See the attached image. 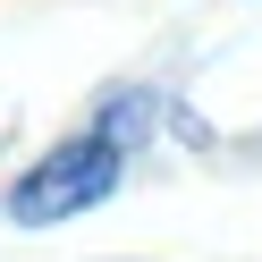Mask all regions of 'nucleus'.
Wrapping results in <instances>:
<instances>
[{
	"instance_id": "obj_1",
	"label": "nucleus",
	"mask_w": 262,
	"mask_h": 262,
	"mask_svg": "<svg viewBox=\"0 0 262 262\" xmlns=\"http://www.w3.org/2000/svg\"><path fill=\"white\" fill-rule=\"evenodd\" d=\"M110 186H119V144L110 136H68V144H51V152L9 186L0 211L17 228H51V220H76V211L110 203Z\"/></svg>"
},
{
	"instance_id": "obj_2",
	"label": "nucleus",
	"mask_w": 262,
	"mask_h": 262,
	"mask_svg": "<svg viewBox=\"0 0 262 262\" xmlns=\"http://www.w3.org/2000/svg\"><path fill=\"white\" fill-rule=\"evenodd\" d=\"M144 119H152V93H127V102H110V127H102V136H110V144H136Z\"/></svg>"
}]
</instances>
